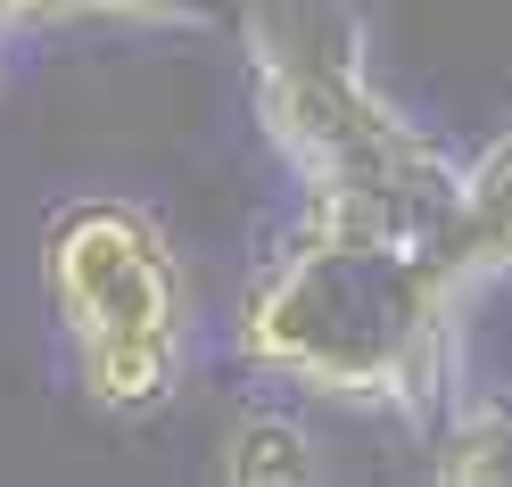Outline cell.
<instances>
[{"label": "cell", "mask_w": 512, "mask_h": 487, "mask_svg": "<svg viewBox=\"0 0 512 487\" xmlns=\"http://www.w3.org/2000/svg\"><path fill=\"white\" fill-rule=\"evenodd\" d=\"M58 17H83V0H0V34L9 25H58Z\"/></svg>", "instance_id": "8"}, {"label": "cell", "mask_w": 512, "mask_h": 487, "mask_svg": "<svg viewBox=\"0 0 512 487\" xmlns=\"http://www.w3.org/2000/svg\"><path fill=\"white\" fill-rule=\"evenodd\" d=\"M463 182V174H455ZM488 281L446 207H306L290 248L256 273L240 347L314 397L438 421L463 355V306Z\"/></svg>", "instance_id": "1"}, {"label": "cell", "mask_w": 512, "mask_h": 487, "mask_svg": "<svg viewBox=\"0 0 512 487\" xmlns=\"http://www.w3.org/2000/svg\"><path fill=\"white\" fill-rule=\"evenodd\" d=\"M438 479L446 487H504L512 479V405H488L446 430L438 446Z\"/></svg>", "instance_id": "5"}, {"label": "cell", "mask_w": 512, "mask_h": 487, "mask_svg": "<svg viewBox=\"0 0 512 487\" xmlns=\"http://www.w3.org/2000/svg\"><path fill=\"white\" fill-rule=\"evenodd\" d=\"M223 479H281V487H298L314 479V454H306V430L298 421H240L232 430V454H223Z\"/></svg>", "instance_id": "6"}, {"label": "cell", "mask_w": 512, "mask_h": 487, "mask_svg": "<svg viewBox=\"0 0 512 487\" xmlns=\"http://www.w3.org/2000/svg\"><path fill=\"white\" fill-rule=\"evenodd\" d=\"M240 50L256 83V124L306 207H446L455 157L380 100L364 0H248Z\"/></svg>", "instance_id": "2"}, {"label": "cell", "mask_w": 512, "mask_h": 487, "mask_svg": "<svg viewBox=\"0 0 512 487\" xmlns=\"http://www.w3.org/2000/svg\"><path fill=\"white\" fill-rule=\"evenodd\" d=\"M455 232H463L471 265L488 273V281L512 273V133L488 141L463 166V182H455Z\"/></svg>", "instance_id": "4"}, {"label": "cell", "mask_w": 512, "mask_h": 487, "mask_svg": "<svg viewBox=\"0 0 512 487\" xmlns=\"http://www.w3.org/2000/svg\"><path fill=\"white\" fill-rule=\"evenodd\" d=\"M50 298L67 322L83 397L108 413H149L182 380V281L166 232L124 207L83 199L50 223Z\"/></svg>", "instance_id": "3"}, {"label": "cell", "mask_w": 512, "mask_h": 487, "mask_svg": "<svg viewBox=\"0 0 512 487\" xmlns=\"http://www.w3.org/2000/svg\"><path fill=\"white\" fill-rule=\"evenodd\" d=\"M248 0H83V17H133V25H240Z\"/></svg>", "instance_id": "7"}]
</instances>
